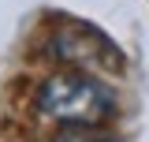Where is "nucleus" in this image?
<instances>
[{"mask_svg":"<svg viewBox=\"0 0 149 142\" xmlns=\"http://www.w3.org/2000/svg\"><path fill=\"white\" fill-rule=\"evenodd\" d=\"M37 108L60 124H101L116 108V93L104 79L74 67L45 79L37 90Z\"/></svg>","mask_w":149,"mask_h":142,"instance_id":"1","label":"nucleus"},{"mask_svg":"<svg viewBox=\"0 0 149 142\" xmlns=\"http://www.w3.org/2000/svg\"><path fill=\"white\" fill-rule=\"evenodd\" d=\"M52 142H119V138L108 135L101 124H67Z\"/></svg>","mask_w":149,"mask_h":142,"instance_id":"3","label":"nucleus"},{"mask_svg":"<svg viewBox=\"0 0 149 142\" xmlns=\"http://www.w3.org/2000/svg\"><path fill=\"white\" fill-rule=\"evenodd\" d=\"M52 53L60 60H71L74 67H104V64H119V49L112 45L104 34H97L86 22H74V26H63L60 34L52 37Z\"/></svg>","mask_w":149,"mask_h":142,"instance_id":"2","label":"nucleus"}]
</instances>
